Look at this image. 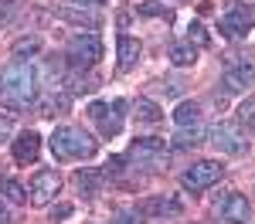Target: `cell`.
Masks as SVG:
<instances>
[{
    "label": "cell",
    "mask_w": 255,
    "mask_h": 224,
    "mask_svg": "<svg viewBox=\"0 0 255 224\" xmlns=\"http://www.w3.org/2000/svg\"><path fill=\"white\" fill-rule=\"evenodd\" d=\"M136 10L143 14V17H170V10H167V7H163L160 0H143Z\"/></svg>",
    "instance_id": "25"
},
{
    "label": "cell",
    "mask_w": 255,
    "mask_h": 224,
    "mask_svg": "<svg viewBox=\"0 0 255 224\" xmlns=\"http://www.w3.org/2000/svg\"><path fill=\"white\" fill-rule=\"evenodd\" d=\"M75 3H92V7H99L102 0H75Z\"/></svg>",
    "instance_id": "31"
},
{
    "label": "cell",
    "mask_w": 255,
    "mask_h": 224,
    "mask_svg": "<svg viewBox=\"0 0 255 224\" xmlns=\"http://www.w3.org/2000/svg\"><path fill=\"white\" fill-rule=\"evenodd\" d=\"M180 211H184V204L177 197H150L139 204V214H146V218H177Z\"/></svg>",
    "instance_id": "12"
},
{
    "label": "cell",
    "mask_w": 255,
    "mask_h": 224,
    "mask_svg": "<svg viewBox=\"0 0 255 224\" xmlns=\"http://www.w3.org/2000/svg\"><path fill=\"white\" fill-rule=\"evenodd\" d=\"M102 183H106V170H79L75 173V187L82 190V197H96L99 190H102Z\"/></svg>",
    "instance_id": "15"
},
{
    "label": "cell",
    "mask_w": 255,
    "mask_h": 224,
    "mask_svg": "<svg viewBox=\"0 0 255 224\" xmlns=\"http://www.w3.org/2000/svg\"><path fill=\"white\" fill-rule=\"evenodd\" d=\"M221 177H225V163L221 160H197L180 173V183H184V190L201 194V190H208L211 183H218Z\"/></svg>",
    "instance_id": "3"
},
{
    "label": "cell",
    "mask_w": 255,
    "mask_h": 224,
    "mask_svg": "<svg viewBox=\"0 0 255 224\" xmlns=\"http://www.w3.org/2000/svg\"><path fill=\"white\" fill-rule=\"evenodd\" d=\"M160 88H163L167 95H180V92H184V81H180V78H170L167 85H160Z\"/></svg>",
    "instance_id": "28"
},
{
    "label": "cell",
    "mask_w": 255,
    "mask_h": 224,
    "mask_svg": "<svg viewBox=\"0 0 255 224\" xmlns=\"http://www.w3.org/2000/svg\"><path fill=\"white\" fill-rule=\"evenodd\" d=\"M0 194H3L10 204H24L27 201V190H24L17 180H0Z\"/></svg>",
    "instance_id": "23"
},
{
    "label": "cell",
    "mask_w": 255,
    "mask_h": 224,
    "mask_svg": "<svg viewBox=\"0 0 255 224\" xmlns=\"http://www.w3.org/2000/svg\"><path fill=\"white\" fill-rule=\"evenodd\" d=\"M10 221H14V218H10V211H7V207L0 204V224H10Z\"/></svg>",
    "instance_id": "30"
},
{
    "label": "cell",
    "mask_w": 255,
    "mask_h": 224,
    "mask_svg": "<svg viewBox=\"0 0 255 224\" xmlns=\"http://www.w3.org/2000/svg\"><path fill=\"white\" fill-rule=\"evenodd\" d=\"M58 190H61V177L55 170H38L31 177V204L34 207H48V204L55 201Z\"/></svg>",
    "instance_id": "8"
},
{
    "label": "cell",
    "mask_w": 255,
    "mask_h": 224,
    "mask_svg": "<svg viewBox=\"0 0 255 224\" xmlns=\"http://www.w3.org/2000/svg\"><path fill=\"white\" fill-rule=\"evenodd\" d=\"M211 143L221 153H232V156L249 153V140H245V133H242L238 122H218L215 129H211Z\"/></svg>",
    "instance_id": "7"
},
{
    "label": "cell",
    "mask_w": 255,
    "mask_h": 224,
    "mask_svg": "<svg viewBox=\"0 0 255 224\" xmlns=\"http://www.w3.org/2000/svg\"><path fill=\"white\" fill-rule=\"evenodd\" d=\"M10 149H14V160L17 163H34L41 153V136L34 129H27V133H20L17 140H10Z\"/></svg>",
    "instance_id": "11"
},
{
    "label": "cell",
    "mask_w": 255,
    "mask_h": 224,
    "mask_svg": "<svg viewBox=\"0 0 255 224\" xmlns=\"http://www.w3.org/2000/svg\"><path fill=\"white\" fill-rule=\"evenodd\" d=\"M174 122L177 126H194V122H201V105L197 102H180L174 109Z\"/></svg>",
    "instance_id": "19"
},
{
    "label": "cell",
    "mask_w": 255,
    "mask_h": 224,
    "mask_svg": "<svg viewBox=\"0 0 255 224\" xmlns=\"http://www.w3.org/2000/svg\"><path fill=\"white\" fill-rule=\"evenodd\" d=\"M208 133H204V126L201 122H194V126H180L174 136V146H197V143L204 140Z\"/></svg>",
    "instance_id": "18"
},
{
    "label": "cell",
    "mask_w": 255,
    "mask_h": 224,
    "mask_svg": "<svg viewBox=\"0 0 255 224\" xmlns=\"http://www.w3.org/2000/svg\"><path fill=\"white\" fill-rule=\"evenodd\" d=\"M58 17L68 20V24H79V27H89V31L99 27V17L96 14H85V10H58Z\"/></svg>",
    "instance_id": "21"
},
{
    "label": "cell",
    "mask_w": 255,
    "mask_h": 224,
    "mask_svg": "<svg viewBox=\"0 0 255 224\" xmlns=\"http://www.w3.org/2000/svg\"><path fill=\"white\" fill-rule=\"evenodd\" d=\"M10 133H14V122H10V116H0V143L10 140Z\"/></svg>",
    "instance_id": "27"
},
{
    "label": "cell",
    "mask_w": 255,
    "mask_h": 224,
    "mask_svg": "<svg viewBox=\"0 0 255 224\" xmlns=\"http://www.w3.org/2000/svg\"><path fill=\"white\" fill-rule=\"evenodd\" d=\"M51 218H55V221H61V218H72V204H58Z\"/></svg>",
    "instance_id": "29"
},
{
    "label": "cell",
    "mask_w": 255,
    "mask_h": 224,
    "mask_svg": "<svg viewBox=\"0 0 255 224\" xmlns=\"http://www.w3.org/2000/svg\"><path fill=\"white\" fill-rule=\"evenodd\" d=\"M38 99V72L27 61H10L0 75V102L7 109H27Z\"/></svg>",
    "instance_id": "1"
},
{
    "label": "cell",
    "mask_w": 255,
    "mask_h": 224,
    "mask_svg": "<svg viewBox=\"0 0 255 224\" xmlns=\"http://www.w3.org/2000/svg\"><path fill=\"white\" fill-rule=\"evenodd\" d=\"M221 85L225 92H245L255 85V65H245V61H232L221 75Z\"/></svg>",
    "instance_id": "9"
},
{
    "label": "cell",
    "mask_w": 255,
    "mask_h": 224,
    "mask_svg": "<svg viewBox=\"0 0 255 224\" xmlns=\"http://www.w3.org/2000/svg\"><path fill=\"white\" fill-rule=\"evenodd\" d=\"M187 41H194L201 48H208L211 44V34H208V27L201 24V20H191V27H187Z\"/></svg>",
    "instance_id": "24"
},
{
    "label": "cell",
    "mask_w": 255,
    "mask_h": 224,
    "mask_svg": "<svg viewBox=\"0 0 255 224\" xmlns=\"http://www.w3.org/2000/svg\"><path fill=\"white\" fill-rule=\"evenodd\" d=\"M238 126H255V102L245 99L238 105Z\"/></svg>",
    "instance_id": "26"
},
{
    "label": "cell",
    "mask_w": 255,
    "mask_h": 224,
    "mask_svg": "<svg viewBox=\"0 0 255 224\" xmlns=\"http://www.w3.org/2000/svg\"><path fill=\"white\" fill-rule=\"evenodd\" d=\"M96 88H99V78L89 75V72L68 75V92H72V95H89V92H96Z\"/></svg>",
    "instance_id": "17"
},
{
    "label": "cell",
    "mask_w": 255,
    "mask_h": 224,
    "mask_svg": "<svg viewBox=\"0 0 255 224\" xmlns=\"http://www.w3.org/2000/svg\"><path fill=\"white\" fill-rule=\"evenodd\" d=\"M170 61H174L177 68H191L197 61V48L191 41H177V44H170Z\"/></svg>",
    "instance_id": "16"
},
{
    "label": "cell",
    "mask_w": 255,
    "mask_h": 224,
    "mask_svg": "<svg viewBox=\"0 0 255 224\" xmlns=\"http://www.w3.org/2000/svg\"><path fill=\"white\" fill-rule=\"evenodd\" d=\"M139 41L136 38H129V34H119L116 38V55H119V72H129L133 65L139 61Z\"/></svg>",
    "instance_id": "14"
},
{
    "label": "cell",
    "mask_w": 255,
    "mask_h": 224,
    "mask_svg": "<svg viewBox=\"0 0 255 224\" xmlns=\"http://www.w3.org/2000/svg\"><path fill=\"white\" fill-rule=\"evenodd\" d=\"M10 51H14V58H20V61H24V58H34V55L41 51V38H34V34H31V38H17Z\"/></svg>",
    "instance_id": "20"
},
{
    "label": "cell",
    "mask_w": 255,
    "mask_h": 224,
    "mask_svg": "<svg viewBox=\"0 0 255 224\" xmlns=\"http://www.w3.org/2000/svg\"><path fill=\"white\" fill-rule=\"evenodd\" d=\"M136 119L139 122H160L163 119V109L150 99H136Z\"/></svg>",
    "instance_id": "22"
},
{
    "label": "cell",
    "mask_w": 255,
    "mask_h": 224,
    "mask_svg": "<svg viewBox=\"0 0 255 224\" xmlns=\"http://www.w3.org/2000/svg\"><path fill=\"white\" fill-rule=\"evenodd\" d=\"M249 214H252V207H249V201L242 194H225L218 201V218H221V224H245Z\"/></svg>",
    "instance_id": "10"
},
{
    "label": "cell",
    "mask_w": 255,
    "mask_h": 224,
    "mask_svg": "<svg viewBox=\"0 0 255 224\" xmlns=\"http://www.w3.org/2000/svg\"><path fill=\"white\" fill-rule=\"evenodd\" d=\"M123 116H126V102L116 99V102H113V112H106L102 119H96L99 122V133H102L106 140L119 136V133H123Z\"/></svg>",
    "instance_id": "13"
},
{
    "label": "cell",
    "mask_w": 255,
    "mask_h": 224,
    "mask_svg": "<svg viewBox=\"0 0 255 224\" xmlns=\"http://www.w3.org/2000/svg\"><path fill=\"white\" fill-rule=\"evenodd\" d=\"M51 156L58 163H68V160H89V156H96L99 143L82 129V126H58L55 133H51Z\"/></svg>",
    "instance_id": "2"
},
{
    "label": "cell",
    "mask_w": 255,
    "mask_h": 224,
    "mask_svg": "<svg viewBox=\"0 0 255 224\" xmlns=\"http://www.w3.org/2000/svg\"><path fill=\"white\" fill-rule=\"evenodd\" d=\"M249 27H255V7L242 3V0H228L225 17L218 20V34L221 38H242V34H249Z\"/></svg>",
    "instance_id": "5"
},
{
    "label": "cell",
    "mask_w": 255,
    "mask_h": 224,
    "mask_svg": "<svg viewBox=\"0 0 255 224\" xmlns=\"http://www.w3.org/2000/svg\"><path fill=\"white\" fill-rule=\"evenodd\" d=\"M129 160L136 163V166H146V170L167 166V140H157V136L133 140V146H129Z\"/></svg>",
    "instance_id": "6"
},
{
    "label": "cell",
    "mask_w": 255,
    "mask_h": 224,
    "mask_svg": "<svg viewBox=\"0 0 255 224\" xmlns=\"http://www.w3.org/2000/svg\"><path fill=\"white\" fill-rule=\"evenodd\" d=\"M68 65L75 68V72H89L99 58H102V41L96 34H72L68 38Z\"/></svg>",
    "instance_id": "4"
}]
</instances>
